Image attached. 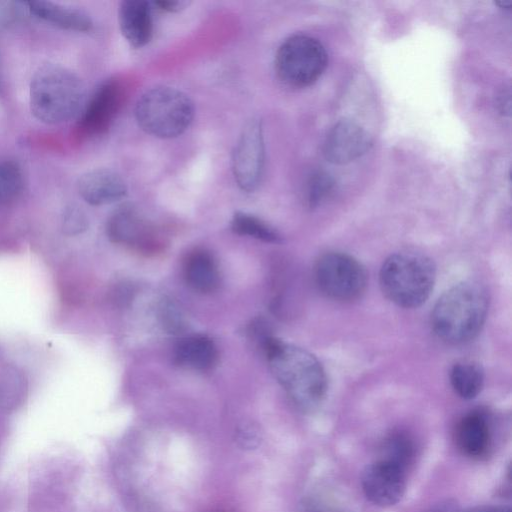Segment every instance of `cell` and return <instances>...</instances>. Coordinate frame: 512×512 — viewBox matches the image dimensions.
<instances>
[{"mask_svg": "<svg viewBox=\"0 0 512 512\" xmlns=\"http://www.w3.org/2000/svg\"><path fill=\"white\" fill-rule=\"evenodd\" d=\"M262 346L271 371L293 403L302 411H313L327 391L326 373L307 350L266 336Z\"/></svg>", "mask_w": 512, "mask_h": 512, "instance_id": "cell-1", "label": "cell"}, {"mask_svg": "<svg viewBox=\"0 0 512 512\" xmlns=\"http://www.w3.org/2000/svg\"><path fill=\"white\" fill-rule=\"evenodd\" d=\"M489 298L486 289L475 281H463L445 291L431 313L435 335L448 344H463L474 339L486 320Z\"/></svg>", "mask_w": 512, "mask_h": 512, "instance_id": "cell-2", "label": "cell"}, {"mask_svg": "<svg viewBox=\"0 0 512 512\" xmlns=\"http://www.w3.org/2000/svg\"><path fill=\"white\" fill-rule=\"evenodd\" d=\"M85 99L82 80L71 70L47 63L35 71L29 89L30 110L45 124H60L80 113Z\"/></svg>", "mask_w": 512, "mask_h": 512, "instance_id": "cell-3", "label": "cell"}, {"mask_svg": "<svg viewBox=\"0 0 512 512\" xmlns=\"http://www.w3.org/2000/svg\"><path fill=\"white\" fill-rule=\"evenodd\" d=\"M436 267L426 254L401 250L391 254L381 266L379 283L383 294L402 308H417L430 296Z\"/></svg>", "mask_w": 512, "mask_h": 512, "instance_id": "cell-4", "label": "cell"}, {"mask_svg": "<svg viewBox=\"0 0 512 512\" xmlns=\"http://www.w3.org/2000/svg\"><path fill=\"white\" fill-rule=\"evenodd\" d=\"M194 105L184 92L156 86L144 92L135 106V118L146 133L162 139L183 134L192 123Z\"/></svg>", "mask_w": 512, "mask_h": 512, "instance_id": "cell-5", "label": "cell"}, {"mask_svg": "<svg viewBox=\"0 0 512 512\" xmlns=\"http://www.w3.org/2000/svg\"><path fill=\"white\" fill-rule=\"evenodd\" d=\"M327 62V52L321 42L311 36L297 34L279 46L275 56V70L284 84L302 88L319 79Z\"/></svg>", "mask_w": 512, "mask_h": 512, "instance_id": "cell-6", "label": "cell"}, {"mask_svg": "<svg viewBox=\"0 0 512 512\" xmlns=\"http://www.w3.org/2000/svg\"><path fill=\"white\" fill-rule=\"evenodd\" d=\"M314 278L322 294L339 302L360 298L368 282L365 267L353 256L342 252L323 254L315 264Z\"/></svg>", "mask_w": 512, "mask_h": 512, "instance_id": "cell-7", "label": "cell"}, {"mask_svg": "<svg viewBox=\"0 0 512 512\" xmlns=\"http://www.w3.org/2000/svg\"><path fill=\"white\" fill-rule=\"evenodd\" d=\"M265 147L262 122L253 117L244 125L233 153L232 167L237 185L253 192L264 171Z\"/></svg>", "mask_w": 512, "mask_h": 512, "instance_id": "cell-8", "label": "cell"}, {"mask_svg": "<svg viewBox=\"0 0 512 512\" xmlns=\"http://www.w3.org/2000/svg\"><path fill=\"white\" fill-rule=\"evenodd\" d=\"M408 467L381 456L363 471L361 486L366 498L374 505H396L406 491Z\"/></svg>", "mask_w": 512, "mask_h": 512, "instance_id": "cell-9", "label": "cell"}, {"mask_svg": "<svg viewBox=\"0 0 512 512\" xmlns=\"http://www.w3.org/2000/svg\"><path fill=\"white\" fill-rule=\"evenodd\" d=\"M122 89L115 80L96 88L80 111L77 123L79 135L94 137L103 134L111 125L121 104Z\"/></svg>", "mask_w": 512, "mask_h": 512, "instance_id": "cell-10", "label": "cell"}, {"mask_svg": "<svg viewBox=\"0 0 512 512\" xmlns=\"http://www.w3.org/2000/svg\"><path fill=\"white\" fill-rule=\"evenodd\" d=\"M371 147L368 133L351 120H340L328 131L323 154L333 164H346L364 155Z\"/></svg>", "mask_w": 512, "mask_h": 512, "instance_id": "cell-11", "label": "cell"}, {"mask_svg": "<svg viewBox=\"0 0 512 512\" xmlns=\"http://www.w3.org/2000/svg\"><path fill=\"white\" fill-rule=\"evenodd\" d=\"M77 188L82 199L93 206L116 202L127 194L123 178L106 168L94 169L81 175Z\"/></svg>", "mask_w": 512, "mask_h": 512, "instance_id": "cell-12", "label": "cell"}, {"mask_svg": "<svg viewBox=\"0 0 512 512\" xmlns=\"http://www.w3.org/2000/svg\"><path fill=\"white\" fill-rule=\"evenodd\" d=\"M106 232L112 242L148 250L151 234L148 226L131 205H122L109 217Z\"/></svg>", "mask_w": 512, "mask_h": 512, "instance_id": "cell-13", "label": "cell"}, {"mask_svg": "<svg viewBox=\"0 0 512 512\" xmlns=\"http://www.w3.org/2000/svg\"><path fill=\"white\" fill-rule=\"evenodd\" d=\"M118 20L124 38L132 47H143L152 39V8L148 1H122L119 6Z\"/></svg>", "mask_w": 512, "mask_h": 512, "instance_id": "cell-14", "label": "cell"}, {"mask_svg": "<svg viewBox=\"0 0 512 512\" xmlns=\"http://www.w3.org/2000/svg\"><path fill=\"white\" fill-rule=\"evenodd\" d=\"M490 442V426L483 413L470 412L458 423L456 443L464 455L471 458H480L487 453Z\"/></svg>", "mask_w": 512, "mask_h": 512, "instance_id": "cell-15", "label": "cell"}, {"mask_svg": "<svg viewBox=\"0 0 512 512\" xmlns=\"http://www.w3.org/2000/svg\"><path fill=\"white\" fill-rule=\"evenodd\" d=\"M31 14L62 29L88 32L93 28L91 17L85 11L50 1L26 3Z\"/></svg>", "mask_w": 512, "mask_h": 512, "instance_id": "cell-16", "label": "cell"}, {"mask_svg": "<svg viewBox=\"0 0 512 512\" xmlns=\"http://www.w3.org/2000/svg\"><path fill=\"white\" fill-rule=\"evenodd\" d=\"M184 278L188 286L196 292H214L220 283V274L212 255L205 250H194L184 262Z\"/></svg>", "mask_w": 512, "mask_h": 512, "instance_id": "cell-17", "label": "cell"}, {"mask_svg": "<svg viewBox=\"0 0 512 512\" xmlns=\"http://www.w3.org/2000/svg\"><path fill=\"white\" fill-rule=\"evenodd\" d=\"M175 362L183 367L206 371L217 360V348L205 335H191L182 338L175 348Z\"/></svg>", "mask_w": 512, "mask_h": 512, "instance_id": "cell-18", "label": "cell"}, {"mask_svg": "<svg viewBox=\"0 0 512 512\" xmlns=\"http://www.w3.org/2000/svg\"><path fill=\"white\" fill-rule=\"evenodd\" d=\"M450 383L455 393L465 400L475 398L484 385V370L480 364L461 361L450 370Z\"/></svg>", "mask_w": 512, "mask_h": 512, "instance_id": "cell-19", "label": "cell"}, {"mask_svg": "<svg viewBox=\"0 0 512 512\" xmlns=\"http://www.w3.org/2000/svg\"><path fill=\"white\" fill-rule=\"evenodd\" d=\"M231 229L236 234L253 237L264 242H279V234L261 219L244 213L236 212L231 221Z\"/></svg>", "mask_w": 512, "mask_h": 512, "instance_id": "cell-20", "label": "cell"}, {"mask_svg": "<svg viewBox=\"0 0 512 512\" xmlns=\"http://www.w3.org/2000/svg\"><path fill=\"white\" fill-rule=\"evenodd\" d=\"M23 173L14 160L0 161V205L15 201L23 190Z\"/></svg>", "mask_w": 512, "mask_h": 512, "instance_id": "cell-21", "label": "cell"}, {"mask_svg": "<svg viewBox=\"0 0 512 512\" xmlns=\"http://www.w3.org/2000/svg\"><path fill=\"white\" fill-rule=\"evenodd\" d=\"M332 180L322 172L313 173L306 183V201L309 207L317 206L332 190Z\"/></svg>", "mask_w": 512, "mask_h": 512, "instance_id": "cell-22", "label": "cell"}, {"mask_svg": "<svg viewBox=\"0 0 512 512\" xmlns=\"http://www.w3.org/2000/svg\"><path fill=\"white\" fill-rule=\"evenodd\" d=\"M161 323L169 333H179L184 328V319L181 312L170 301H165L160 307Z\"/></svg>", "mask_w": 512, "mask_h": 512, "instance_id": "cell-23", "label": "cell"}, {"mask_svg": "<svg viewBox=\"0 0 512 512\" xmlns=\"http://www.w3.org/2000/svg\"><path fill=\"white\" fill-rule=\"evenodd\" d=\"M62 223L63 230L69 235L81 233L88 226L86 215L76 206H70L65 210Z\"/></svg>", "mask_w": 512, "mask_h": 512, "instance_id": "cell-24", "label": "cell"}, {"mask_svg": "<svg viewBox=\"0 0 512 512\" xmlns=\"http://www.w3.org/2000/svg\"><path fill=\"white\" fill-rule=\"evenodd\" d=\"M153 4L161 10L176 12L183 9L187 5V2L179 0H157L154 1Z\"/></svg>", "mask_w": 512, "mask_h": 512, "instance_id": "cell-25", "label": "cell"}, {"mask_svg": "<svg viewBox=\"0 0 512 512\" xmlns=\"http://www.w3.org/2000/svg\"><path fill=\"white\" fill-rule=\"evenodd\" d=\"M425 512H459L457 506L450 501L439 503Z\"/></svg>", "mask_w": 512, "mask_h": 512, "instance_id": "cell-26", "label": "cell"}, {"mask_svg": "<svg viewBox=\"0 0 512 512\" xmlns=\"http://www.w3.org/2000/svg\"><path fill=\"white\" fill-rule=\"evenodd\" d=\"M460 512V511H459ZM463 512H511L509 507L506 506H478Z\"/></svg>", "mask_w": 512, "mask_h": 512, "instance_id": "cell-27", "label": "cell"}, {"mask_svg": "<svg viewBox=\"0 0 512 512\" xmlns=\"http://www.w3.org/2000/svg\"><path fill=\"white\" fill-rule=\"evenodd\" d=\"M497 4L503 8V9H508L510 10L511 9V6H512V1L511 0H500L497 2Z\"/></svg>", "mask_w": 512, "mask_h": 512, "instance_id": "cell-28", "label": "cell"}]
</instances>
